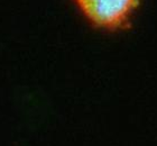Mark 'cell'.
<instances>
[{
	"instance_id": "cell-1",
	"label": "cell",
	"mask_w": 157,
	"mask_h": 146,
	"mask_svg": "<svg viewBox=\"0 0 157 146\" xmlns=\"http://www.w3.org/2000/svg\"><path fill=\"white\" fill-rule=\"evenodd\" d=\"M85 22L97 30L116 34L132 27L141 0H72Z\"/></svg>"
}]
</instances>
